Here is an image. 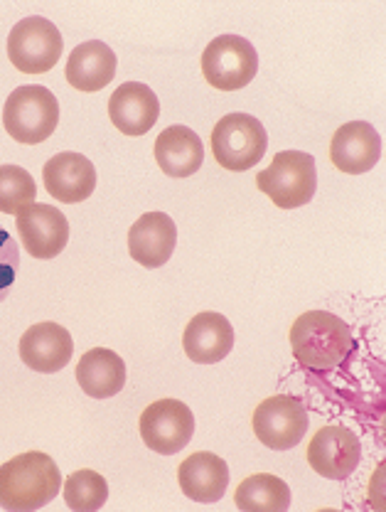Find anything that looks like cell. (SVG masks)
<instances>
[{"label": "cell", "instance_id": "obj_1", "mask_svg": "<svg viewBox=\"0 0 386 512\" xmlns=\"http://www.w3.org/2000/svg\"><path fill=\"white\" fill-rule=\"evenodd\" d=\"M62 493V473L47 453L28 451L0 466V508L30 512Z\"/></svg>", "mask_w": 386, "mask_h": 512}, {"label": "cell", "instance_id": "obj_2", "mask_svg": "<svg viewBox=\"0 0 386 512\" xmlns=\"http://www.w3.org/2000/svg\"><path fill=\"white\" fill-rule=\"evenodd\" d=\"M288 338L296 360L315 372L335 370L355 348L350 325L327 311H308L298 316Z\"/></svg>", "mask_w": 386, "mask_h": 512}, {"label": "cell", "instance_id": "obj_3", "mask_svg": "<svg viewBox=\"0 0 386 512\" xmlns=\"http://www.w3.org/2000/svg\"><path fill=\"white\" fill-rule=\"evenodd\" d=\"M60 124L57 96L40 84L18 87L3 106V126L10 138L25 146L45 143Z\"/></svg>", "mask_w": 386, "mask_h": 512}, {"label": "cell", "instance_id": "obj_4", "mask_svg": "<svg viewBox=\"0 0 386 512\" xmlns=\"http://www.w3.org/2000/svg\"><path fill=\"white\" fill-rule=\"evenodd\" d=\"M256 188L271 197V202L281 210H296L308 205L318 190V170L315 158L303 151L276 153L273 163L261 170L256 178Z\"/></svg>", "mask_w": 386, "mask_h": 512}, {"label": "cell", "instance_id": "obj_5", "mask_svg": "<svg viewBox=\"0 0 386 512\" xmlns=\"http://www.w3.org/2000/svg\"><path fill=\"white\" fill-rule=\"evenodd\" d=\"M266 128L251 114H227L212 131V153L222 168L244 173L266 156Z\"/></svg>", "mask_w": 386, "mask_h": 512}, {"label": "cell", "instance_id": "obj_6", "mask_svg": "<svg viewBox=\"0 0 386 512\" xmlns=\"http://www.w3.org/2000/svg\"><path fill=\"white\" fill-rule=\"evenodd\" d=\"M259 72L254 45L239 35L214 37L202 52V74L219 92H239L249 87Z\"/></svg>", "mask_w": 386, "mask_h": 512}, {"label": "cell", "instance_id": "obj_7", "mask_svg": "<svg viewBox=\"0 0 386 512\" xmlns=\"http://www.w3.org/2000/svg\"><path fill=\"white\" fill-rule=\"evenodd\" d=\"M64 40L55 23L32 15L20 20L8 35V57L23 74H45L62 60Z\"/></svg>", "mask_w": 386, "mask_h": 512}, {"label": "cell", "instance_id": "obj_8", "mask_svg": "<svg viewBox=\"0 0 386 512\" xmlns=\"http://www.w3.org/2000/svg\"><path fill=\"white\" fill-rule=\"evenodd\" d=\"M138 431L150 451L160 456H173L190 444L195 434V416L180 399H158L143 409Z\"/></svg>", "mask_w": 386, "mask_h": 512}, {"label": "cell", "instance_id": "obj_9", "mask_svg": "<svg viewBox=\"0 0 386 512\" xmlns=\"http://www.w3.org/2000/svg\"><path fill=\"white\" fill-rule=\"evenodd\" d=\"M254 434L273 451H291L308 431V412L296 397L276 394L268 397L254 412Z\"/></svg>", "mask_w": 386, "mask_h": 512}, {"label": "cell", "instance_id": "obj_10", "mask_svg": "<svg viewBox=\"0 0 386 512\" xmlns=\"http://www.w3.org/2000/svg\"><path fill=\"white\" fill-rule=\"evenodd\" d=\"M362 458L359 436L347 426H323L308 444V463L318 476L345 480L357 471Z\"/></svg>", "mask_w": 386, "mask_h": 512}, {"label": "cell", "instance_id": "obj_11", "mask_svg": "<svg viewBox=\"0 0 386 512\" xmlns=\"http://www.w3.org/2000/svg\"><path fill=\"white\" fill-rule=\"evenodd\" d=\"M25 252L35 259H55L69 242V222L57 207L30 202L15 215Z\"/></svg>", "mask_w": 386, "mask_h": 512}, {"label": "cell", "instance_id": "obj_12", "mask_svg": "<svg viewBox=\"0 0 386 512\" xmlns=\"http://www.w3.org/2000/svg\"><path fill=\"white\" fill-rule=\"evenodd\" d=\"M330 160L347 175L369 173L382 160V136L367 121H350L332 136Z\"/></svg>", "mask_w": 386, "mask_h": 512}, {"label": "cell", "instance_id": "obj_13", "mask_svg": "<svg viewBox=\"0 0 386 512\" xmlns=\"http://www.w3.org/2000/svg\"><path fill=\"white\" fill-rule=\"evenodd\" d=\"M74 352V340L67 328L60 323H35L25 330L20 338V360L30 367V370L42 372V375H52L60 372L69 365Z\"/></svg>", "mask_w": 386, "mask_h": 512}, {"label": "cell", "instance_id": "obj_14", "mask_svg": "<svg viewBox=\"0 0 386 512\" xmlns=\"http://www.w3.org/2000/svg\"><path fill=\"white\" fill-rule=\"evenodd\" d=\"M178 244V227L165 212H146L128 229V254L146 269L168 264Z\"/></svg>", "mask_w": 386, "mask_h": 512}, {"label": "cell", "instance_id": "obj_15", "mask_svg": "<svg viewBox=\"0 0 386 512\" xmlns=\"http://www.w3.org/2000/svg\"><path fill=\"white\" fill-rule=\"evenodd\" d=\"M45 188L55 200L64 205H77L91 197L96 188V168L94 163L82 153H57L50 158L42 170Z\"/></svg>", "mask_w": 386, "mask_h": 512}, {"label": "cell", "instance_id": "obj_16", "mask_svg": "<svg viewBox=\"0 0 386 512\" xmlns=\"http://www.w3.org/2000/svg\"><path fill=\"white\" fill-rule=\"evenodd\" d=\"M160 116V101L150 87L126 82L111 94L109 119L123 136H146Z\"/></svg>", "mask_w": 386, "mask_h": 512}, {"label": "cell", "instance_id": "obj_17", "mask_svg": "<svg viewBox=\"0 0 386 512\" xmlns=\"http://www.w3.org/2000/svg\"><path fill=\"white\" fill-rule=\"evenodd\" d=\"M185 355L197 365H217L234 348V328L222 313L205 311L187 323L182 335Z\"/></svg>", "mask_w": 386, "mask_h": 512}, {"label": "cell", "instance_id": "obj_18", "mask_svg": "<svg viewBox=\"0 0 386 512\" xmlns=\"http://www.w3.org/2000/svg\"><path fill=\"white\" fill-rule=\"evenodd\" d=\"M178 483L182 493L195 503H217L227 493L229 466L217 453H192L180 463Z\"/></svg>", "mask_w": 386, "mask_h": 512}, {"label": "cell", "instance_id": "obj_19", "mask_svg": "<svg viewBox=\"0 0 386 512\" xmlns=\"http://www.w3.org/2000/svg\"><path fill=\"white\" fill-rule=\"evenodd\" d=\"M64 77L79 92H101L116 77V55L106 42L89 40L72 50Z\"/></svg>", "mask_w": 386, "mask_h": 512}, {"label": "cell", "instance_id": "obj_20", "mask_svg": "<svg viewBox=\"0 0 386 512\" xmlns=\"http://www.w3.org/2000/svg\"><path fill=\"white\" fill-rule=\"evenodd\" d=\"M155 163L168 178H190L205 163V146L187 126H168L155 138Z\"/></svg>", "mask_w": 386, "mask_h": 512}, {"label": "cell", "instance_id": "obj_21", "mask_svg": "<svg viewBox=\"0 0 386 512\" xmlns=\"http://www.w3.org/2000/svg\"><path fill=\"white\" fill-rule=\"evenodd\" d=\"M77 382L82 392L94 399L116 397L126 384V365L114 350L94 348L84 352L79 360Z\"/></svg>", "mask_w": 386, "mask_h": 512}, {"label": "cell", "instance_id": "obj_22", "mask_svg": "<svg viewBox=\"0 0 386 512\" xmlns=\"http://www.w3.org/2000/svg\"><path fill=\"white\" fill-rule=\"evenodd\" d=\"M234 503L244 512H286L291 508V488L283 478L259 473L241 480Z\"/></svg>", "mask_w": 386, "mask_h": 512}, {"label": "cell", "instance_id": "obj_23", "mask_svg": "<svg viewBox=\"0 0 386 512\" xmlns=\"http://www.w3.org/2000/svg\"><path fill=\"white\" fill-rule=\"evenodd\" d=\"M106 500H109V483L101 473L89 471H74L72 476L64 480V503L67 508L77 512H94L104 508Z\"/></svg>", "mask_w": 386, "mask_h": 512}, {"label": "cell", "instance_id": "obj_24", "mask_svg": "<svg viewBox=\"0 0 386 512\" xmlns=\"http://www.w3.org/2000/svg\"><path fill=\"white\" fill-rule=\"evenodd\" d=\"M37 197L32 175L20 165H0V212L18 215L25 205Z\"/></svg>", "mask_w": 386, "mask_h": 512}, {"label": "cell", "instance_id": "obj_25", "mask_svg": "<svg viewBox=\"0 0 386 512\" xmlns=\"http://www.w3.org/2000/svg\"><path fill=\"white\" fill-rule=\"evenodd\" d=\"M20 271V247L5 227H0V303L13 291Z\"/></svg>", "mask_w": 386, "mask_h": 512}]
</instances>
